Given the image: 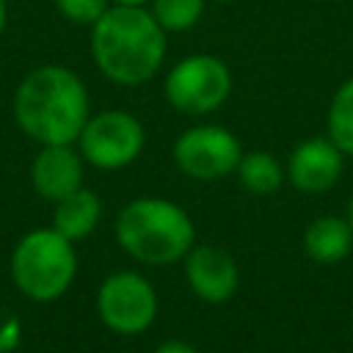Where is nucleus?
<instances>
[{"mask_svg":"<svg viewBox=\"0 0 353 353\" xmlns=\"http://www.w3.org/2000/svg\"><path fill=\"white\" fill-rule=\"evenodd\" d=\"M168 50V33L149 6H110L91 25V55L97 69L116 85L149 83Z\"/></svg>","mask_w":353,"mask_h":353,"instance_id":"f257e3e1","label":"nucleus"},{"mask_svg":"<svg viewBox=\"0 0 353 353\" xmlns=\"http://www.w3.org/2000/svg\"><path fill=\"white\" fill-rule=\"evenodd\" d=\"M14 119L41 146L74 143L88 121V91L72 69L39 66L22 77L14 94Z\"/></svg>","mask_w":353,"mask_h":353,"instance_id":"f03ea898","label":"nucleus"},{"mask_svg":"<svg viewBox=\"0 0 353 353\" xmlns=\"http://www.w3.org/2000/svg\"><path fill=\"white\" fill-rule=\"evenodd\" d=\"M119 245L143 265H174L196 245V226L190 215L160 196H141L116 215Z\"/></svg>","mask_w":353,"mask_h":353,"instance_id":"7ed1b4c3","label":"nucleus"},{"mask_svg":"<svg viewBox=\"0 0 353 353\" xmlns=\"http://www.w3.org/2000/svg\"><path fill=\"white\" fill-rule=\"evenodd\" d=\"M77 273V254L72 240L55 229L28 232L11 254V276L22 295L30 301L61 298Z\"/></svg>","mask_w":353,"mask_h":353,"instance_id":"20e7f679","label":"nucleus"},{"mask_svg":"<svg viewBox=\"0 0 353 353\" xmlns=\"http://www.w3.org/2000/svg\"><path fill=\"white\" fill-rule=\"evenodd\" d=\"M165 102L185 116H210L232 94L229 66L210 52H193L176 61L163 80Z\"/></svg>","mask_w":353,"mask_h":353,"instance_id":"39448f33","label":"nucleus"},{"mask_svg":"<svg viewBox=\"0 0 353 353\" xmlns=\"http://www.w3.org/2000/svg\"><path fill=\"white\" fill-rule=\"evenodd\" d=\"M143 124L127 110H102L97 116H88L85 127L77 135L83 160L102 171L130 165L143 152Z\"/></svg>","mask_w":353,"mask_h":353,"instance_id":"423d86ee","label":"nucleus"},{"mask_svg":"<svg viewBox=\"0 0 353 353\" xmlns=\"http://www.w3.org/2000/svg\"><path fill=\"white\" fill-rule=\"evenodd\" d=\"M99 320L121 336L143 334L157 317V292L141 273L119 270L110 273L97 292Z\"/></svg>","mask_w":353,"mask_h":353,"instance_id":"0eeeda50","label":"nucleus"},{"mask_svg":"<svg viewBox=\"0 0 353 353\" xmlns=\"http://www.w3.org/2000/svg\"><path fill=\"white\" fill-rule=\"evenodd\" d=\"M240 157H243V146L237 135L221 124L188 127L174 141L176 168L196 182H215L221 176L234 174Z\"/></svg>","mask_w":353,"mask_h":353,"instance_id":"6e6552de","label":"nucleus"},{"mask_svg":"<svg viewBox=\"0 0 353 353\" xmlns=\"http://www.w3.org/2000/svg\"><path fill=\"white\" fill-rule=\"evenodd\" d=\"M185 279L190 292L207 303H223L240 287L234 256L210 243H196L185 254Z\"/></svg>","mask_w":353,"mask_h":353,"instance_id":"1a4fd4ad","label":"nucleus"},{"mask_svg":"<svg viewBox=\"0 0 353 353\" xmlns=\"http://www.w3.org/2000/svg\"><path fill=\"white\" fill-rule=\"evenodd\" d=\"M342 171H345V154L328 135L301 141L287 160V179L301 193L331 190L339 182Z\"/></svg>","mask_w":353,"mask_h":353,"instance_id":"9d476101","label":"nucleus"},{"mask_svg":"<svg viewBox=\"0 0 353 353\" xmlns=\"http://www.w3.org/2000/svg\"><path fill=\"white\" fill-rule=\"evenodd\" d=\"M30 182L36 193L47 201H61L63 196L83 188V154L72 143H47L33 157Z\"/></svg>","mask_w":353,"mask_h":353,"instance_id":"9b49d317","label":"nucleus"},{"mask_svg":"<svg viewBox=\"0 0 353 353\" xmlns=\"http://www.w3.org/2000/svg\"><path fill=\"white\" fill-rule=\"evenodd\" d=\"M303 251L317 265H336L353 251V229L347 218L320 215L303 232Z\"/></svg>","mask_w":353,"mask_h":353,"instance_id":"f8f14e48","label":"nucleus"},{"mask_svg":"<svg viewBox=\"0 0 353 353\" xmlns=\"http://www.w3.org/2000/svg\"><path fill=\"white\" fill-rule=\"evenodd\" d=\"M99 215H102L99 196L94 190H88V188H77L74 193H69L61 201H55L52 229L74 243V240L88 237L97 229Z\"/></svg>","mask_w":353,"mask_h":353,"instance_id":"ddd939ff","label":"nucleus"},{"mask_svg":"<svg viewBox=\"0 0 353 353\" xmlns=\"http://www.w3.org/2000/svg\"><path fill=\"white\" fill-rule=\"evenodd\" d=\"M240 185L254 193V196H270L281 188L287 171L284 165L279 163V157L273 152H262V149H254V152H243L237 168H234Z\"/></svg>","mask_w":353,"mask_h":353,"instance_id":"4468645a","label":"nucleus"},{"mask_svg":"<svg viewBox=\"0 0 353 353\" xmlns=\"http://www.w3.org/2000/svg\"><path fill=\"white\" fill-rule=\"evenodd\" d=\"M325 130L339 152L345 157H353V77L339 83V88L334 91L325 113Z\"/></svg>","mask_w":353,"mask_h":353,"instance_id":"2eb2a0df","label":"nucleus"},{"mask_svg":"<svg viewBox=\"0 0 353 353\" xmlns=\"http://www.w3.org/2000/svg\"><path fill=\"white\" fill-rule=\"evenodd\" d=\"M207 0H152L149 11L165 33H185L204 17Z\"/></svg>","mask_w":353,"mask_h":353,"instance_id":"dca6fc26","label":"nucleus"},{"mask_svg":"<svg viewBox=\"0 0 353 353\" xmlns=\"http://www.w3.org/2000/svg\"><path fill=\"white\" fill-rule=\"evenodd\" d=\"M110 6V0H55L58 14L74 25H94Z\"/></svg>","mask_w":353,"mask_h":353,"instance_id":"f3484780","label":"nucleus"},{"mask_svg":"<svg viewBox=\"0 0 353 353\" xmlns=\"http://www.w3.org/2000/svg\"><path fill=\"white\" fill-rule=\"evenodd\" d=\"M19 339V323L8 314H0V353H6L8 347H14Z\"/></svg>","mask_w":353,"mask_h":353,"instance_id":"a211bd4d","label":"nucleus"},{"mask_svg":"<svg viewBox=\"0 0 353 353\" xmlns=\"http://www.w3.org/2000/svg\"><path fill=\"white\" fill-rule=\"evenodd\" d=\"M154 353H199L190 342H182V339H165L154 347Z\"/></svg>","mask_w":353,"mask_h":353,"instance_id":"6ab92c4d","label":"nucleus"},{"mask_svg":"<svg viewBox=\"0 0 353 353\" xmlns=\"http://www.w3.org/2000/svg\"><path fill=\"white\" fill-rule=\"evenodd\" d=\"M113 6H149L152 0H110Z\"/></svg>","mask_w":353,"mask_h":353,"instance_id":"aec40b11","label":"nucleus"},{"mask_svg":"<svg viewBox=\"0 0 353 353\" xmlns=\"http://www.w3.org/2000/svg\"><path fill=\"white\" fill-rule=\"evenodd\" d=\"M6 30V0H0V36Z\"/></svg>","mask_w":353,"mask_h":353,"instance_id":"412c9836","label":"nucleus"},{"mask_svg":"<svg viewBox=\"0 0 353 353\" xmlns=\"http://www.w3.org/2000/svg\"><path fill=\"white\" fill-rule=\"evenodd\" d=\"M347 223H350V229H353V196H350V201H347Z\"/></svg>","mask_w":353,"mask_h":353,"instance_id":"4be33fe9","label":"nucleus"},{"mask_svg":"<svg viewBox=\"0 0 353 353\" xmlns=\"http://www.w3.org/2000/svg\"><path fill=\"white\" fill-rule=\"evenodd\" d=\"M207 3H237V0H207Z\"/></svg>","mask_w":353,"mask_h":353,"instance_id":"5701e85b","label":"nucleus"}]
</instances>
